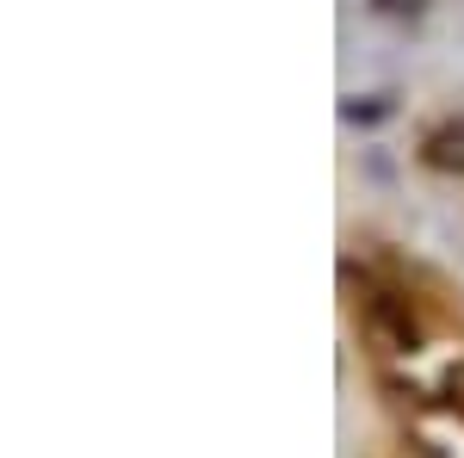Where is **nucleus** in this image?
Returning a JSON list of instances; mask_svg holds the SVG:
<instances>
[{
	"label": "nucleus",
	"instance_id": "nucleus-1",
	"mask_svg": "<svg viewBox=\"0 0 464 458\" xmlns=\"http://www.w3.org/2000/svg\"><path fill=\"white\" fill-rule=\"evenodd\" d=\"M365 328L384 353H415V310L396 291H372L365 297Z\"/></svg>",
	"mask_w": 464,
	"mask_h": 458
},
{
	"label": "nucleus",
	"instance_id": "nucleus-2",
	"mask_svg": "<svg viewBox=\"0 0 464 458\" xmlns=\"http://www.w3.org/2000/svg\"><path fill=\"white\" fill-rule=\"evenodd\" d=\"M421 161L440 168V174H464V124H440V131L421 142Z\"/></svg>",
	"mask_w": 464,
	"mask_h": 458
},
{
	"label": "nucleus",
	"instance_id": "nucleus-3",
	"mask_svg": "<svg viewBox=\"0 0 464 458\" xmlns=\"http://www.w3.org/2000/svg\"><path fill=\"white\" fill-rule=\"evenodd\" d=\"M341 118H347V124H384V118H396V93H365V100H341Z\"/></svg>",
	"mask_w": 464,
	"mask_h": 458
},
{
	"label": "nucleus",
	"instance_id": "nucleus-4",
	"mask_svg": "<svg viewBox=\"0 0 464 458\" xmlns=\"http://www.w3.org/2000/svg\"><path fill=\"white\" fill-rule=\"evenodd\" d=\"M372 13H384V19H421L428 13V0H365Z\"/></svg>",
	"mask_w": 464,
	"mask_h": 458
}]
</instances>
